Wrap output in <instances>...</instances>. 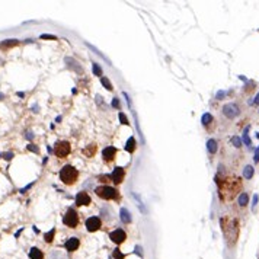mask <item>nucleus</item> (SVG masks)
Returning a JSON list of instances; mask_svg holds the SVG:
<instances>
[{
    "label": "nucleus",
    "instance_id": "f257e3e1",
    "mask_svg": "<svg viewBox=\"0 0 259 259\" xmlns=\"http://www.w3.org/2000/svg\"><path fill=\"white\" fill-rule=\"evenodd\" d=\"M221 230L224 233V237L229 246H234L239 237V223L236 219L232 217H223L221 219Z\"/></svg>",
    "mask_w": 259,
    "mask_h": 259
},
{
    "label": "nucleus",
    "instance_id": "f03ea898",
    "mask_svg": "<svg viewBox=\"0 0 259 259\" xmlns=\"http://www.w3.org/2000/svg\"><path fill=\"white\" fill-rule=\"evenodd\" d=\"M220 185V195L221 198H229L232 199L236 194L239 192V189L242 188V182L237 178H226L223 180V184Z\"/></svg>",
    "mask_w": 259,
    "mask_h": 259
},
{
    "label": "nucleus",
    "instance_id": "7ed1b4c3",
    "mask_svg": "<svg viewBox=\"0 0 259 259\" xmlns=\"http://www.w3.org/2000/svg\"><path fill=\"white\" fill-rule=\"evenodd\" d=\"M77 178H79V172L72 165H66L60 170V179L66 185H73L74 182L77 180Z\"/></svg>",
    "mask_w": 259,
    "mask_h": 259
},
{
    "label": "nucleus",
    "instance_id": "20e7f679",
    "mask_svg": "<svg viewBox=\"0 0 259 259\" xmlns=\"http://www.w3.org/2000/svg\"><path fill=\"white\" fill-rule=\"evenodd\" d=\"M95 192L96 195L102 199H117L120 195H118V191L112 188V186H108V185H102L95 188Z\"/></svg>",
    "mask_w": 259,
    "mask_h": 259
},
{
    "label": "nucleus",
    "instance_id": "39448f33",
    "mask_svg": "<svg viewBox=\"0 0 259 259\" xmlns=\"http://www.w3.org/2000/svg\"><path fill=\"white\" fill-rule=\"evenodd\" d=\"M70 152H72V146H70L68 141H58V143H55L54 154H55L57 157L64 159V157H67V156L70 154Z\"/></svg>",
    "mask_w": 259,
    "mask_h": 259
},
{
    "label": "nucleus",
    "instance_id": "423d86ee",
    "mask_svg": "<svg viewBox=\"0 0 259 259\" xmlns=\"http://www.w3.org/2000/svg\"><path fill=\"white\" fill-rule=\"evenodd\" d=\"M221 112H223V115L226 117V118H229V120H234V118H237L240 115V108L237 103H226L224 107H223V109H221Z\"/></svg>",
    "mask_w": 259,
    "mask_h": 259
},
{
    "label": "nucleus",
    "instance_id": "0eeeda50",
    "mask_svg": "<svg viewBox=\"0 0 259 259\" xmlns=\"http://www.w3.org/2000/svg\"><path fill=\"white\" fill-rule=\"evenodd\" d=\"M63 223H64L67 227H72V229L77 227V224H79V215H77V213L74 211L73 208H68V210H67L66 215H64V219H63Z\"/></svg>",
    "mask_w": 259,
    "mask_h": 259
},
{
    "label": "nucleus",
    "instance_id": "6e6552de",
    "mask_svg": "<svg viewBox=\"0 0 259 259\" xmlns=\"http://www.w3.org/2000/svg\"><path fill=\"white\" fill-rule=\"evenodd\" d=\"M109 239L112 240L114 243H117V245H121L122 242H125V239H127V233L124 232L122 229H117V230L111 232V234H109Z\"/></svg>",
    "mask_w": 259,
    "mask_h": 259
},
{
    "label": "nucleus",
    "instance_id": "1a4fd4ad",
    "mask_svg": "<svg viewBox=\"0 0 259 259\" xmlns=\"http://www.w3.org/2000/svg\"><path fill=\"white\" fill-rule=\"evenodd\" d=\"M100 219L99 217H89V219L86 220V229L87 232H96V230H99L100 229Z\"/></svg>",
    "mask_w": 259,
    "mask_h": 259
},
{
    "label": "nucleus",
    "instance_id": "9d476101",
    "mask_svg": "<svg viewBox=\"0 0 259 259\" xmlns=\"http://www.w3.org/2000/svg\"><path fill=\"white\" fill-rule=\"evenodd\" d=\"M124 176H125V172H124L122 167H115L114 172L109 175V178H111V180L114 184H121L124 180Z\"/></svg>",
    "mask_w": 259,
    "mask_h": 259
},
{
    "label": "nucleus",
    "instance_id": "9b49d317",
    "mask_svg": "<svg viewBox=\"0 0 259 259\" xmlns=\"http://www.w3.org/2000/svg\"><path fill=\"white\" fill-rule=\"evenodd\" d=\"M92 202V199L89 197V194L87 192H79L76 195V204L79 207H83V205H89Z\"/></svg>",
    "mask_w": 259,
    "mask_h": 259
},
{
    "label": "nucleus",
    "instance_id": "f8f14e48",
    "mask_svg": "<svg viewBox=\"0 0 259 259\" xmlns=\"http://www.w3.org/2000/svg\"><path fill=\"white\" fill-rule=\"evenodd\" d=\"M80 246V240L77 239V237H70V239L66 242V245H64V247H66L67 252H74V250H77Z\"/></svg>",
    "mask_w": 259,
    "mask_h": 259
},
{
    "label": "nucleus",
    "instance_id": "ddd939ff",
    "mask_svg": "<svg viewBox=\"0 0 259 259\" xmlns=\"http://www.w3.org/2000/svg\"><path fill=\"white\" fill-rule=\"evenodd\" d=\"M115 154H117V149L112 146H108L103 149V152H102V156H103V159L109 162V160H112L115 157Z\"/></svg>",
    "mask_w": 259,
    "mask_h": 259
},
{
    "label": "nucleus",
    "instance_id": "4468645a",
    "mask_svg": "<svg viewBox=\"0 0 259 259\" xmlns=\"http://www.w3.org/2000/svg\"><path fill=\"white\" fill-rule=\"evenodd\" d=\"M120 219H121V221L125 223V224L131 223V214H130V211H128L127 208H121L120 210Z\"/></svg>",
    "mask_w": 259,
    "mask_h": 259
},
{
    "label": "nucleus",
    "instance_id": "2eb2a0df",
    "mask_svg": "<svg viewBox=\"0 0 259 259\" xmlns=\"http://www.w3.org/2000/svg\"><path fill=\"white\" fill-rule=\"evenodd\" d=\"M207 150H208V153H211V154H215V153H217L219 144H217V141L214 138H210L207 141Z\"/></svg>",
    "mask_w": 259,
    "mask_h": 259
},
{
    "label": "nucleus",
    "instance_id": "dca6fc26",
    "mask_svg": "<svg viewBox=\"0 0 259 259\" xmlns=\"http://www.w3.org/2000/svg\"><path fill=\"white\" fill-rule=\"evenodd\" d=\"M249 130H250V127L247 125L245 128V131H243V135H242V143H245L247 147H252V140L249 137Z\"/></svg>",
    "mask_w": 259,
    "mask_h": 259
},
{
    "label": "nucleus",
    "instance_id": "f3484780",
    "mask_svg": "<svg viewBox=\"0 0 259 259\" xmlns=\"http://www.w3.org/2000/svg\"><path fill=\"white\" fill-rule=\"evenodd\" d=\"M29 258L31 259H44V253L42 250H40L38 247H32L29 250Z\"/></svg>",
    "mask_w": 259,
    "mask_h": 259
},
{
    "label": "nucleus",
    "instance_id": "a211bd4d",
    "mask_svg": "<svg viewBox=\"0 0 259 259\" xmlns=\"http://www.w3.org/2000/svg\"><path fill=\"white\" fill-rule=\"evenodd\" d=\"M253 175H255V169H253L252 165L245 166V169H243V178H245V179H252Z\"/></svg>",
    "mask_w": 259,
    "mask_h": 259
},
{
    "label": "nucleus",
    "instance_id": "6ab92c4d",
    "mask_svg": "<svg viewBox=\"0 0 259 259\" xmlns=\"http://www.w3.org/2000/svg\"><path fill=\"white\" fill-rule=\"evenodd\" d=\"M237 202H239L240 207H246L249 204V194L247 192H242L239 195V198H237Z\"/></svg>",
    "mask_w": 259,
    "mask_h": 259
},
{
    "label": "nucleus",
    "instance_id": "aec40b11",
    "mask_svg": "<svg viewBox=\"0 0 259 259\" xmlns=\"http://www.w3.org/2000/svg\"><path fill=\"white\" fill-rule=\"evenodd\" d=\"M66 63L68 64V67H73L74 70L77 72V73H82V67L79 66V63L76 60H73V58H70V57H67L66 58Z\"/></svg>",
    "mask_w": 259,
    "mask_h": 259
},
{
    "label": "nucleus",
    "instance_id": "412c9836",
    "mask_svg": "<svg viewBox=\"0 0 259 259\" xmlns=\"http://www.w3.org/2000/svg\"><path fill=\"white\" fill-rule=\"evenodd\" d=\"M125 150L127 152H130V153H133L134 150H135V140H134V137H130V138L127 140Z\"/></svg>",
    "mask_w": 259,
    "mask_h": 259
},
{
    "label": "nucleus",
    "instance_id": "4be33fe9",
    "mask_svg": "<svg viewBox=\"0 0 259 259\" xmlns=\"http://www.w3.org/2000/svg\"><path fill=\"white\" fill-rule=\"evenodd\" d=\"M201 122H202V125H204V127L210 125V124L213 122V115H211V114H208V112H205L202 117H201Z\"/></svg>",
    "mask_w": 259,
    "mask_h": 259
},
{
    "label": "nucleus",
    "instance_id": "5701e85b",
    "mask_svg": "<svg viewBox=\"0 0 259 259\" xmlns=\"http://www.w3.org/2000/svg\"><path fill=\"white\" fill-rule=\"evenodd\" d=\"M92 72L95 76H99L100 79H102V76H103V72H102V67L98 64V63H92Z\"/></svg>",
    "mask_w": 259,
    "mask_h": 259
},
{
    "label": "nucleus",
    "instance_id": "b1692460",
    "mask_svg": "<svg viewBox=\"0 0 259 259\" xmlns=\"http://www.w3.org/2000/svg\"><path fill=\"white\" fill-rule=\"evenodd\" d=\"M54 234H55V229H51L48 233H45V236H44V239H45L47 243H51L54 240Z\"/></svg>",
    "mask_w": 259,
    "mask_h": 259
},
{
    "label": "nucleus",
    "instance_id": "393cba45",
    "mask_svg": "<svg viewBox=\"0 0 259 259\" xmlns=\"http://www.w3.org/2000/svg\"><path fill=\"white\" fill-rule=\"evenodd\" d=\"M86 45H87V47H89V48H90V50H92L93 53H96V54H98V55H100V57H102V58H103V60H107V61H108V63H109V66H111V61L108 60L107 57H105V55H103V54L100 53V51H99V50H98V48H95V47H93V45H92V44H89V42H86Z\"/></svg>",
    "mask_w": 259,
    "mask_h": 259
},
{
    "label": "nucleus",
    "instance_id": "a878e982",
    "mask_svg": "<svg viewBox=\"0 0 259 259\" xmlns=\"http://www.w3.org/2000/svg\"><path fill=\"white\" fill-rule=\"evenodd\" d=\"M18 45V40H6L5 42H2L3 48H9V47H15Z\"/></svg>",
    "mask_w": 259,
    "mask_h": 259
},
{
    "label": "nucleus",
    "instance_id": "bb28decb",
    "mask_svg": "<svg viewBox=\"0 0 259 259\" xmlns=\"http://www.w3.org/2000/svg\"><path fill=\"white\" fill-rule=\"evenodd\" d=\"M232 144L236 147V149H240V147H242V138L237 137V135H233V137H232Z\"/></svg>",
    "mask_w": 259,
    "mask_h": 259
},
{
    "label": "nucleus",
    "instance_id": "cd10ccee",
    "mask_svg": "<svg viewBox=\"0 0 259 259\" xmlns=\"http://www.w3.org/2000/svg\"><path fill=\"white\" fill-rule=\"evenodd\" d=\"M100 82H102V85L107 87L109 92H111V90H114V86H112V83L109 82V79H107V77H102V79H100Z\"/></svg>",
    "mask_w": 259,
    "mask_h": 259
},
{
    "label": "nucleus",
    "instance_id": "c85d7f7f",
    "mask_svg": "<svg viewBox=\"0 0 259 259\" xmlns=\"http://www.w3.org/2000/svg\"><path fill=\"white\" fill-rule=\"evenodd\" d=\"M95 152H96V146H89V149H85V150H83V153L86 154L87 157H92Z\"/></svg>",
    "mask_w": 259,
    "mask_h": 259
},
{
    "label": "nucleus",
    "instance_id": "c756f323",
    "mask_svg": "<svg viewBox=\"0 0 259 259\" xmlns=\"http://www.w3.org/2000/svg\"><path fill=\"white\" fill-rule=\"evenodd\" d=\"M258 202H259V195H258V194H255V195H253V199H252V211H253V213L256 211V205H258Z\"/></svg>",
    "mask_w": 259,
    "mask_h": 259
},
{
    "label": "nucleus",
    "instance_id": "7c9ffc66",
    "mask_svg": "<svg viewBox=\"0 0 259 259\" xmlns=\"http://www.w3.org/2000/svg\"><path fill=\"white\" fill-rule=\"evenodd\" d=\"M120 120H121V124H124V125H130V121L127 120L125 114L124 112H120Z\"/></svg>",
    "mask_w": 259,
    "mask_h": 259
},
{
    "label": "nucleus",
    "instance_id": "2f4dec72",
    "mask_svg": "<svg viewBox=\"0 0 259 259\" xmlns=\"http://www.w3.org/2000/svg\"><path fill=\"white\" fill-rule=\"evenodd\" d=\"M111 105H112V108H115V109H120V108H121L120 99H118V98H114V99H112V103H111Z\"/></svg>",
    "mask_w": 259,
    "mask_h": 259
},
{
    "label": "nucleus",
    "instance_id": "473e14b6",
    "mask_svg": "<svg viewBox=\"0 0 259 259\" xmlns=\"http://www.w3.org/2000/svg\"><path fill=\"white\" fill-rule=\"evenodd\" d=\"M41 40H57V37L55 35H50V33H42Z\"/></svg>",
    "mask_w": 259,
    "mask_h": 259
},
{
    "label": "nucleus",
    "instance_id": "72a5a7b5",
    "mask_svg": "<svg viewBox=\"0 0 259 259\" xmlns=\"http://www.w3.org/2000/svg\"><path fill=\"white\" fill-rule=\"evenodd\" d=\"M224 96H226V92H224V90H219V92H217V95H215V99L221 100Z\"/></svg>",
    "mask_w": 259,
    "mask_h": 259
},
{
    "label": "nucleus",
    "instance_id": "f704fd0d",
    "mask_svg": "<svg viewBox=\"0 0 259 259\" xmlns=\"http://www.w3.org/2000/svg\"><path fill=\"white\" fill-rule=\"evenodd\" d=\"M114 258H115V259H124V255H122V253H121L120 250L117 249V250L114 252Z\"/></svg>",
    "mask_w": 259,
    "mask_h": 259
},
{
    "label": "nucleus",
    "instance_id": "c9c22d12",
    "mask_svg": "<svg viewBox=\"0 0 259 259\" xmlns=\"http://www.w3.org/2000/svg\"><path fill=\"white\" fill-rule=\"evenodd\" d=\"M28 150H29V152H33V153L40 152V149H38L37 146H33V144H29V146H28Z\"/></svg>",
    "mask_w": 259,
    "mask_h": 259
},
{
    "label": "nucleus",
    "instance_id": "e433bc0d",
    "mask_svg": "<svg viewBox=\"0 0 259 259\" xmlns=\"http://www.w3.org/2000/svg\"><path fill=\"white\" fill-rule=\"evenodd\" d=\"M2 156H3V159H6V160H10L12 159V157H13V153H3V154H2Z\"/></svg>",
    "mask_w": 259,
    "mask_h": 259
},
{
    "label": "nucleus",
    "instance_id": "4c0bfd02",
    "mask_svg": "<svg viewBox=\"0 0 259 259\" xmlns=\"http://www.w3.org/2000/svg\"><path fill=\"white\" fill-rule=\"evenodd\" d=\"M253 160H255V163H259V146H258V149L255 150V156H253Z\"/></svg>",
    "mask_w": 259,
    "mask_h": 259
},
{
    "label": "nucleus",
    "instance_id": "58836bf2",
    "mask_svg": "<svg viewBox=\"0 0 259 259\" xmlns=\"http://www.w3.org/2000/svg\"><path fill=\"white\" fill-rule=\"evenodd\" d=\"M32 185H33V184H29L28 186H25V188H22V189H20L19 192H20V194H25V192H26V191H28V189H29V188H31Z\"/></svg>",
    "mask_w": 259,
    "mask_h": 259
},
{
    "label": "nucleus",
    "instance_id": "ea45409f",
    "mask_svg": "<svg viewBox=\"0 0 259 259\" xmlns=\"http://www.w3.org/2000/svg\"><path fill=\"white\" fill-rule=\"evenodd\" d=\"M252 105H259V92H258V95L255 96V99L252 100Z\"/></svg>",
    "mask_w": 259,
    "mask_h": 259
},
{
    "label": "nucleus",
    "instance_id": "a19ab883",
    "mask_svg": "<svg viewBox=\"0 0 259 259\" xmlns=\"http://www.w3.org/2000/svg\"><path fill=\"white\" fill-rule=\"evenodd\" d=\"M141 250H143V249H141L140 246H135V252H137V255H141V256H143V252H141Z\"/></svg>",
    "mask_w": 259,
    "mask_h": 259
},
{
    "label": "nucleus",
    "instance_id": "79ce46f5",
    "mask_svg": "<svg viewBox=\"0 0 259 259\" xmlns=\"http://www.w3.org/2000/svg\"><path fill=\"white\" fill-rule=\"evenodd\" d=\"M26 138L28 140H32L33 138V134L31 133V131H28V133H26Z\"/></svg>",
    "mask_w": 259,
    "mask_h": 259
},
{
    "label": "nucleus",
    "instance_id": "37998d69",
    "mask_svg": "<svg viewBox=\"0 0 259 259\" xmlns=\"http://www.w3.org/2000/svg\"><path fill=\"white\" fill-rule=\"evenodd\" d=\"M2 98H3V93H0V99H2Z\"/></svg>",
    "mask_w": 259,
    "mask_h": 259
},
{
    "label": "nucleus",
    "instance_id": "c03bdc74",
    "mask_svg": "<svg viewBox=\"0 0 259 259\" xmlns=\"http://www.w3.org/2000/svg\"><path fill=\"white\" fill-rule=\"evenodd\" d=\"M258 112H259V111H258Z\"/></svg>",
    "mask_w": 259,
    "mask_h": 259
}]
</instances>
